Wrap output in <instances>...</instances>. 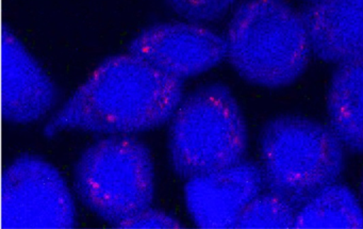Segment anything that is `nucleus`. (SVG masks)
Returning a JSON list of instances; mask_svg holds the SVG:
<instances>
[{
  "label": "nucleus",
  "mask_w": 363,
  "mask_h": 229,
  "mask_svg": "<svg viewBox=\"0 0 363 229\" xmlns=\"http://www.w3.org/2000/svg\"><path fill=\"white\" fill-rule=\"evenodd\" d=\"M184 82L128 52L101 62L48 121L45 135L84 131L133 135L171 121L184 99Z\"/></svg>",
  "instance_id": "f257e3e1"
},
{
  "label": "nucleus",
  "mask_w": 363,
  "mask_h": 229,
  "mask_svg": "<svg viewBox=\"0 0 363 229\" xmlns=\"http://www.w3.org/2000/svg\"><path fill=\"white\" fill-rule=\"evenodd\" d=\"M225 40L235 71L263 88L293 84L313 54L303 13L286 0H244L233 11Z\"/></svg>",
  "instance_id": "f03ea898"
},
{
  "label": "nucleus",
  "mask_w": 363,
  "mask_h": 229,
  "mask_svg": "<svg viewBox=\"0 0 363 229\" xmlns=\"http://www.w3.org/2000/svg\"><path fill=\"white\" fill-rule=\"evenodd\" d=\"M263 175L271 192L297 210L335 184L344 167V145L331 127L297 116L269 121L260 135Z\"/></svg>",
  "instance_id": "7ed1b4c3"
},
{
  "label": "nucleus",
  "mask_w": 363,
  "mask_h": 229,
  "mask_svg": "<svg viewBox=\"0 0 363 229\" xmlns=\"http://www.w3.org/2000/svg\"><path fill=\"white\" fill-rule=\"evenodd\" d=\"M247 127L228 86L210 84L182 99L169 125L172 167L182 178L243 161Z\"/></svg>",
  "instance_id": "20e7f679"
},
{
  "label": "nucleus",
  "mask_w": 363,
  "mask_h": 229,
  "mask_svg": "<svg viewBox=\"0 0 363 229\" xmlns=\"http://www.w3.org/2000/svg\"><path fill=\"white\" fill-rule=\"evenodd\" d=\"M74 188L84 207L118 226L154 201L152 152L133 135H107L80 155Z\"/></svg>",
  "instance_id": "39448f33"
},
{
  "label": "nucleus",
  "mask_w": 363,
  "mask_h": 229,
  "mask_svg": "<svg viewBox=\"0 0 363 229\" xmlns=\"http://www.w3.org/2000/svg\"><path fill=\"white\" fill-rule=\"evenodd\" d=\"M77 209L56 167L33 155L14 159L1 179V228L71 229Z\"/></svg>",
  "instance_id": "423d86ee"
},
{
  "label": "nucleus",
  "mask_w": 363,
  "mask_h": 229,
  "mask_svg": "<svg viewBox=\"0 0 363 229\" xmlns=\"http://www.w3.org/2000/svg\"><path fill=\"white\" fill-rule=\"evenodd\" d=\"M129 52L184 82L218 67L227 58V44L205 24L184 20L144 29L131 42Z\"/></svg>",
  "instance_id": "0eeeda50"
},
{
  "label": "nucleus",
  "mask_w": 363,
  "mask_h": 229,
  "mask_svg": "<svg viewBox=\"0 0 363 229\" xmlns=\"http://www.w3.org/2000/svg\"><path fill=\"white\" fill-rule=\"evenodd\" d=\"M263 182L262 169L250 161L193 176L184 186L186 210L199 228H235Z\"/></svg>",
  "instance_id": "6e6552de"
},
{
  "label": "nucleus",
  "mask_w": 363,
  "mask_h": 229,
  "mask_svg": "<svg viewBox=\"0 0 363 229\" xmlns=\"http://www.w3.org/2000/svg\"><path fill=\"white\" fill-rule=\"evenodd\" d=\"M57 101L56 86L10 29L1 38V110L6 121L29 124L46 116Z\"/></svg>",
  "instance_id": "1a4fd4ad"
},
{
  "label": "nucleus",
  "mask_w": 363,
  "mask_h": 229,
  "mask_svg": "<svg viewBox=\"0 0 363 229\" xmlns=\"http://www.w3.org/2000/svg\"><path fill=\"white\" fill-rule=\"evenodd\" d=\"M301 13L318 59L337 65L363 59V0H323Z\"/></svg>",
  "instance_id": "9d476101"
},
{
  "label": "nucleus",
  "mask_w": 363,
  "mask_h": 229,
  "mask_svg": "<svg viewBox=\"0 0 363 229\" xmlns=\"http://www.w3.org/2000/svg\"><path fill=\"white\" fill-rule=\"evenodd\" d=\"M331 129L344 146L363 152V59L340 65L327 95Z\"/></svg>",
  "instance_id": "9b49d317"
},
{
  "label": "nucleus",
  "mask_w": 363,
  "mask_h": 229,
  "mask_svg": "<svg viewBox=\"0 0 363 229\" xmlns=\"http://www.w3.org/2000/svg\"><path fill=\"white\" fill-rule=\"evenodd\" d=\"M294 228L362 229V207L350 189L335 182L297 210Z\"/></svg>",
  "instance_id": "f8f14e48"
},
{
  "label": "nucleus",
  "mask_w": 363,
  "mask_h": 229,
  "mask_svg": "<svg viewBox=\"0 0 363 229\" xmlns=\"http://www.w3.org/2000/svg\"><path fill=\"white\" fill-rule=\"evenodd\" d=\"M297 209L275 193L259 194L247 206L235 228H294Z\"/></svg>",
  "instance_id": "ddd939ff"
},
{
  "label": "nucleus",
  "mask_w": 363,
  "mask_h": 229,
  "mask_svg": "<svg viewBox=\"0 0 363 229\" xmlns=\"http://www.w3.org/2000/svg\"><path fill=\"white\" fill-rule=\"evenodd\" d=\"M180 18L192 22H214L226 16L239 0H165Z\"/></svg>",
  "instance_id": "4468645a"
},
{
  "label": "nucleus",
  "mask_w": 363,
  "mask_h": 229,
  "mask_svg": "<svg viewBox=\"0 0 363 229\" xmlns=\"http://www.w3.org/2000/svg\"><path fill=\"white\" fill-rule=\"evenodd\" d=\"M118 227L125 229H178L182 226L180 220L171 213L150 207Z\"/></svg>",
  "instance_id": "2eb2a0df"
},
{
  "label": "nucleus",
  "mask_w": 363,
  "mask_h": 229,
  "mask_svg": "<svg viewBox=\"0 0 363 229\" xmlns=\"http://www.w3.org/2000/svg\"><path fill=\"white\" fill-rule=\"evenodd\" d=\"M305 1H307L309 5H312V4L320 3V1H323V0H305Z\"/></svg>",
  "instance_id": "dca6fc26"
},
{
  "label": "nucleus",
  "mask_w": 363,
  "mask_h": 229,
  "mask_svg": "<svg viewBox=\"0 0 363 229\" xmlns=\"http://www.w3.org/2000/svg\"><path fill=\"white\" fill-rule=\"evenodd\" d=\"M361 193H362V196H363V178H362V182H361Z\"/></svg>",
  "instance_id": "f3484780"
}]
</instances>
